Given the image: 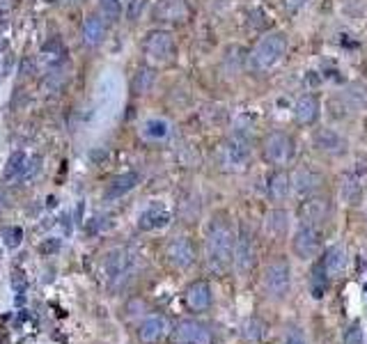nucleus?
I'll list each match as a JSON object with an SVG mask.
<instances>
[{
	"mask_svg": "<svg viewBox=\"0 0 367 344\" xmlns=\"http://www.w3.org/2000/svg\"><path fill=\"white\" fill-rule=\"evenodd\" d=\"M257 264V248L255 239L251 237V232H244L237 237V246H234V267L239 273H248Z\"/></svg>",
	"mask_w": 367,
	"mask_h": 344,
	"instance_id": "obj_11",
	"label": "nucleus"
},
{
	"mask_svg": "<svg viewBox=\"0 0 367 344\" xmlns=\"http://www.w3.org/2000/svg\"><path fill=\"white\" fill-rule=\"evenodd\" d=\"M345 344H365V335H363V328L361 324H351L347 331H345V338H342Z\"/></svg>",
	"mask_w": 367,
	"mask_h": 344,
	"instance_id": "obj_31",
	"label": "nucleus"
},
{
	"mask_svg": "<svg viewBox=\"0 0 367 344\" xmlns=\"http://www.w3.org/2000/svg\"><path fill=\"white\" fill-rule=\"evenodd\" d=\"M168 221H170V214L166 209L152 207L140 216L138 225H140V230H159V228H163V225H168Z\"/></svg>",
	"mask_w": 367,
	"mask_h": 344,
	"instance_id": "obj_24",
	"label": "nucleus"
},
{
	"mask_svg": "<svg viewBox=\"0 0 367 344\" xmlns=\"http://www.w3.org/2000/svg\"><path fill=\"white\" fill-rule=\"evenodd\" d=\"M264 228L271 239H283L287 230H290V214L285 209H273L269 211L267 221H264Z\"/></svg>",
	"mask_w": 367,
	"mask_h": 344,
	"instance_id": "obj_21",
	"label": "nucleus"
},
{
	"mask_svg": "<svg viewBox=\"0 0 367 344\" xmlns=\"http://www.w3.org/2000/svg\"><path fill=\"white\" fill-rule=\"evenodd\" d=\"M315 147L319 152H324L329 156H342V154H347L349 143H347V138L338 134L335 129H317L315 131Z\"/></svg>",
	"mask_w": 367,
	"mask_h": 344,
	"instance_id": "obj_13",
	"label": "nucleus"
},
{
	"mask_svg": "<svg viewBox=\"0 0 367 344\" xmlns=\"http://www.w3.org/2000/svg\"><path fill=\"white\" fill-rule=\"evenodd\" d=\"M292 250L303 262L315 260L319 255V250H322V232H319L317 225L299 223V228H296L294 237H292Z\"/></svg>",
	"mask_w": 367,
	"mask_h": 344,
	"instance_id": "obj_5",
	"label": "nucleus"
},
{
	"mask_svg": "<svg viewBox=\"0 0 367 344\" xmlns=\"http://www.w3.org/2000/svg\"><path fill=\"white\" fill-rule=\"evenodd\" d=\"M99 7H101V14H104L106 19H111V21H117L122 17V12H124L122 0H99Z\"/></svg>",
	"mask_w": 367,
	"mask_h": 344,
	"instance_id": "obj_29",
	"label": "nucleus"
},
{
	"mask_svg": "<svg viewBox=\"0 0 367 344\" xmlns=\"http://www.w3.org/2000/svg\"><path fill=\"white\" fill-rule=\"evenodd\" d=\"M262 152L264 159L273 166H285L294 159V140L285 131H271V134L264 136Z\"/></svg>",
	"mask_w": 367,
	"mask_h": 344,
	"instance_id": "obj_6",
	"label": "nucleus"
},
{
	"mask_svg": "<svg viewBox=\"0 0 367 344\" xmlns=\"http://www.w3.org/2000/svg\"><path fill=\"white\" fill-rule=\"evenodd\" d=\"M319 267L324 269V273L331 278H338L342 271L347 269V255L345 250H342L340 246H331L329 250L324 253V257L319 260Z\"/></svg>",
	"mask_w": 367,
	"mask_h": 344,
	"instance_id": "obj_18",
	"label": "nucleus"
},
{
	"mask_svg": "<svg viewBox=\"0 0 367 344\" xmlns=\"http://www.w3.org/2000/svg\"><path fill=\"white\" fill-rule=\"evenodd\" d=\"M340 193H342V200L347 205H361L363 202V193H365V184H363V172L361 170H349L345 179H342V186H340Z\"/></svg>",
	"mask_w": 367,
	"mask_h": 344,
	"instance_id": "obj_15",
	"label": "nucleus"
},
{
	"mask_svg": "<svg viewBox=\"0 0 367 344\" xmlns=\"http://www.w3.org/2000/svg\"><path fill=\"white\" fill-rule=\"evenodd\" d=\"M154 14L159 21H186L191 17V7L184 0H163Z\"/></svg>",
	"mask_w": 367,
	"mask_h": 344,
	"instance_id": "obj_19",
	"label": "nucleus"
},
{
	"mask_svg": "<svg viewBox=\"0 0 367 344\" xmlns=\"http://www.w3.org/2000/svg\"><path fill=\"white\" fill-rule=\"evenodd\" d=\"M262 285L271 299H285L292 287L290 262H287L285 257H273L262 271Z\"/></svg>",
	"mask_w": 367,
	"mask_h": 344,
	"instance_id": "obj_3",
	"label": "nucleus"
},
{
	"mask_svg": "<svg viewBox=\"0 0 367 344\" xmlns=\"http://www.w3.org/2000/svg\"><path fill=\"white\" fill-rule=\"evenodd\" d=\"M143 49L147 58L154 62H170L175 58V39L166 30H154V33L145 37Z\"/></svg>",
	"mask_w": 367,
	"mask_h": 344,
	"instance_id": "obj_7",
	"label": "nucleus"
},
{
	"mask_svg": "<svg viewBox=\"0 0 367 344\" xmlns=\"http://www.w3.org/2000/svg\"><path fill=\"white\" fill-rule=\"evenodd\" d=\"M106 264H108V278L117 280V278L127 276V271H129V257H127V253H124V250H115V253L108 255Z\"/></svg>",
	"mask_w": 367,
	"mask_h": 344,
	"instance_id": "obj_26",
	"label": "nucleus"
},
{
	"mask_svg": "<svg viewBox=\"0 0 367 344\" xmlns=\"http://www.w3.org/2000/svg\"><path fill=\"white\" fill-rule=\"evenodd\" d=\"M175 333L182 344H214V331L200 319H182Z\"/></svg>",
	"mask_w": 367,
	"mask_h": 344,
	"instance_id": "obj_9",
	"label": "nucleus"
},
{
	"mask_svg": "<svg viewBox=\"0 0 367 344\" xmlns=\"http://www.w3.org/2000/svg\"><path fill=\"white\" fill-rule=\"evenodd\" d=\"M166 257L175 269H189L198 260V250H195V244L189 237H175L168 241Z\"/></svg>",
	"mask_w": 367,
	"mask_h": 344,
	"instance_id": "obj_8",
	"label": "nucleus"
},
{
	"mask_svg": "<svg viewBox=\"0 0 367 344\" xmlns=\"http://www.w3.org/2000/svg\"><path fill=\"white\" fill-rule=\"evenodd\" d=\"M287 35L285 33H269L255 44L251 51V69L255 74H267L276 69L287 56Z\"/></svg>",
	"mask_w": 367,
	"mask_h": 344,
	"instance_id": "obj_2",
	"label": "nucleus"
},
{
	"mask_svg": "<svg viewBox=\"0 0 367 344\" xmlns=\"http://www.w3.org/2000/svg\"><path fill=\"white\" fill-rule=\"evenodd\" d=\"M322 175L319 172H315L312 168H299V170H294V175H292V191H296L299 195H312L315 193L319 186H322Z\"/></svg>",
	"mask_w": 367,
	"mask_h": 344,
	"instance_id": "obj_16",
	"label": "nucleus"
},
{
	"mask_svg": "<svg viewBox=\"0 0 367 344\" xmlns=\"http://www.w3.org/2000/svg\"><path fill=\"white\" fill-rule=\"evenodd\" d=\"M23 170H26V166H23V154H14L10 159V166H7V170H5V177L19 179V175H23Z\"/></svg>",
	"mask_w": 367,
	"mask_h": 344,
	"instance_id": "obj_32",
	"label": "nucleus"
},
{
	"mask_svg": "<svg viewBox=\"0 0 367 344\" xmlns=\"http://www.w3.org/2000/svg\"><path fill=\"white\" fill-rule=\"evenodd\" d=\"M251 143L246 138H228L218 150L221 156V166L228 172H239L246 170L248 163H251Z\"/></svg>",
	"mask_w": 367,
	"mask_h": 344,
	"instance_id": "obj_4",
	"label": "nucleus"
},
{
	"mask_svg": "<svg viewBox=\"0 0 367 344\" xmlns=\"http://www.w3.org/2000/svg\"><path fill=\"white\" fill-rule=\"evenodd\" d=\"M145 134L147 138H166L168 136V124L161 120H152L145 124Z\"/></svg>",
	"mask_w": 367,
	"mask_h": 344,
	"instance_id": "obj_30",
	"label": "nucleus"
},
{
	"mask_svg": "<svg viewBox=\"0 0 367 344\" xmlns=\"http://www.w3.org/2000/svg\"><path fill=\"white\" fill-rule=\"evenodd\" d=\"M319 117V99L315 95H303L296 99L294 104V120L303 124V127H310L315 124Z\"/></svg>",
	"mask_w": 367,
	"mask_h": 344,
	"instance_id": "obj_17",
	"label": "nucleus"
},
{
	"mask_svg": "<svg viewBox=\"0 0 367 344\" xmlns=\"http://www.w3.org/2000/svg\"><path fill=\"white\" fill-rule=\"evenodd\" d=\"M329 216H331V200L324 198V195H310V198L303 200L299 207L301 223L322 225Z\"/></svg>",
	"mask_w": 367,
	"mask_h": 344,
	"instance_id": "obj_10",
	"label": "nucleus"
},
{
	"mask_svg": "<svg viewBox=\"0 0 367 344\" xmlns=\"http://www.w3.org/2000/svg\"><path fill=\"white\" fill-rule=\"evenodd\" d=\"M138 182H140V175H138V172H127V175L115 177L113 182H111V186H108L106 198H120V195L134 191L136 186H138Z\"/></svg>",
	"mask_w": 367,
	"mask_h": 344,
	"instance_id": "obj_23",
	"label": "nucleus"
},
{
	"mask_svg": "<svg viewBox=\"0 0 367 344\" xmlns=\"http://www.w3.org/2000/svg\"><path fill=\"white\" fill-rule=\"evenodd\" d=\"M184 301L189 310L193 312H205L212 308L214 303V292H212V285L207 283V280H195L189 287H186L184 292Z\"/></svg>",
	"mask_w": 367,
	"mask_h": 344,
	"instance_id": "obj_12",
	"label": "nucleus"
},
{
	"mask_svg": "<svg viewBox=\"0 0 367 344\" xmlns=\"http://www.w3.org/2000/svg\"><path fill=\"white\" fill-rule=\"evenodd\" d=\"M308 3H310V0H283V10L287 14H299Z\"/></svg>",
	"mask_w": 367,
	"mask_h": 344,
	"instance_id": "obj_34",
	"label": "nucleus"
},
{
	"mask_svg": "<svg viewBox=\"0 0 367 344\" xmlns=\"http://www.w3.org/2000/svg\"><path fill=\"white\" fill-rule=\"evenodd\" d=\"M269 335V324L264 322L262 317H248L244 319V324H241V338L248 340V342H260Z\"/></svg>",
	"mask_w": 367,
	"mask_h": 344,
	"instance_id": "obj_22",
	"label": "nucleus"
},
{
	"mask_svg": "<svg viewBox=\"0 0 367 344\" xmlns=\"http://www.w3.org/2000/svg\"><path fill=\"white\" fill-rule=\"evenodd\" d=\"M156 81V72L150 67H143L140 72L136 74L134 78V90H136V95H145V92H150L152 90V85Z\"/></svg>",
	"mask_w": 367,
	"mask_h": 344,
	"instance_id": "obj_27",
	"label": "nucleus"
},
{
	"mask_svg": "<svg viewBox=\"0 0 367 344\" xmlns=\"http://www.w3.org/2000/svg\"><path fill=\"white\" fill-rule=\"evenodd\" d=\"M170 331V322L163 315L147 317L143 324L138 326V340L143 344H156L161 342Z\"/></svg>",
	"mask_w": 367,
	"mask_h": 344,
	"instance_id": "obj_14",
	"label": "nucleus"
},
{
	"mask_svg": "<svg viewBox=\"0 0 367 344\" xmlns=\"http://www.w3.org/2000/svg\"><path fill=\"white\" fill-rule=\"evenodd\" d=\"M83 37L90 46H97V44L104 42V37H106L104 19L101 17H88V21H85V26H83Z\"/></svg>",
	"mask_w": 367,
	"mask_h": 344,
	"instance_id": "obj_25",
	"label": "nucleus"
},
{
	"mask_svg": "<svg viewBox=\"0 0 367 344\" xmlns=\"http://www.w3.org/2000/svg\"><path fill=\"white\" fill-rule=\"evenodd\" d=\"M234 246H237V234L225 214H216L207 225L205 232V253H207V269L221 276L234 264Z\"/></svg>",
	"mask_w": 367,
	"mask_h": 344,
	"instance_id": "obj_1",
	"label": "nucleus"
},
{
	"mask_svg": "<svg viewBox=\"0 0 367 344\" xmlns=\"http://www.w3.org/2000/svg\"><path fill=\"white\" fill-rule=\"evenodd\" d=\"M326 287H329V276H326L324 269L317 264L315 271H312V296H315V299H322Z\"/></svg>",
	"mask_w": 367,
	"mask_h": 344,
	"instance_id": "obj_28",
	"label": "nucleus"
},
{
	"mask_svg": "<svg viewBox=\"0 0 367 344\" xmlns=\"http://www.w3.org/2000/svg\"><path fill=\"white\" fill-rule=\"evenodd\" d=\"M267 189H269V195H271L273 202L287 200L292 195V175H290V172H285V170H276L269 177Z\"/></svg>",
	"mask_w": 367,
	"mask_h": 344,
	"instance_id": "obj_20",
	"label": "nucleus"
},
{
	"mask_svg": "<svg viewBox=\"0 0 367 344\" xmlns=\"http://www.w3.org/2000/svg\"><path fill=\"white\" fill-rule=\"evenodd\" d=\"M280 344H308L306 335L301 333V328H287Z\"/></svg>",
	"mask_w": 367,
	"mask_h": 344,
	"instance_id": "obj_33",
	"label": "nucleus"
}]
</instances>
